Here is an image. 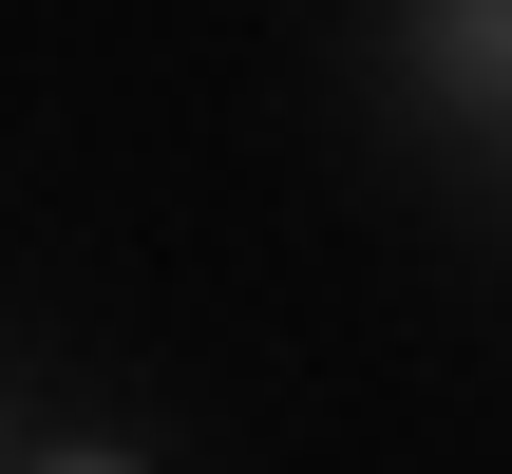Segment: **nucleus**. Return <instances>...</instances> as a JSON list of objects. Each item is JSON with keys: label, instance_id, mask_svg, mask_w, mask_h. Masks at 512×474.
Returning <instances> with one entry per match:
<instances>
[{"label": "nucleus", "instance_id": "nucleus-1", "mask_svg": "<svg viewBox=\"0 0 512 474\" xmlns=\"http://www.w3.org/2000/svg\"><path fill=\"white\" fill-rule=\"evenodd\" d=\"M512 38H494V0H437V76H494Z\"/></svg>", "mask_w": 512, "mask_h": 474}, {"label": "nucleus", "instance_id": "nucleus-2", "mask_svg": "<svg viewBox=\"0 0 512 474\" xmlns=\"http://www.w3.org/2000/svg\"><path fill=\"white\" fill-rule=\"evenodd\" d=\"M38 474H114V456H38Z\"/></svg>", "mask_w": 512, "mask_h": 474}]
</instances>
